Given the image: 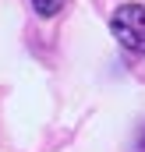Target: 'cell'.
Returning <instances> with one entry per match:
<instances>
[{"label": "cell", "instance_id": "obj_1", "mask_svg": "<svg viewBox=\"0 0 145 152\" xmlns=\"http://www.w3.org/2000/svg\"><path fill=\"white\" fill-rule=\"evenodd\" d=\"M110 28H113V36H117V42H120L124 50L145 53V7L142 4H124V7H117L113 18H110Z\"/></svg>", "mask_w": 145, "mask_h": 152}, {"label": "cell", "instance_id": "obj_2", "mask_svg": "<svg viewBox=\"0 0 145 152\" xmlns=\"http://www.w3.org/2000/svg\"><path fill=\"white\" fill-rule=\"evenodd\" d=\"M32 7H36V14H42V18H53V14H60L67 7V0H32Z\"/></svg>", "mask_w": 145, "mask_h": 152}, {"label": "cell", "instance_id": "obj_3", "mask_svg": "<svg viewBox=\"0 0 145 152\" xmlns=\"http://www.w3.org/2000/svg\"><path fill=\"white\" fill-rule=\"evenodd\" d=\"M138 152H145V131H142V142H138Z\"/></svg>", "mask_w": 145, "mask_h": 152}]
</instances>
